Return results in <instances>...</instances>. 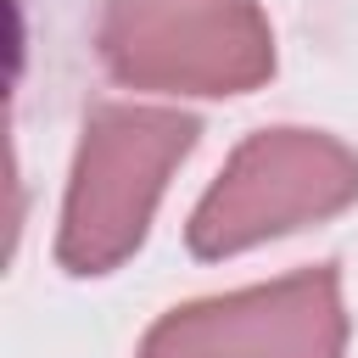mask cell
I'll list each match as a JSON object with an SVG mask.
<instances>
[{
  "instance_id": "obj_4",
  "label": "cell",
  "mask_w": 358,
  "mask_h": 358,
  "mask_svg": "<svg viewBox=\"0 0 358 358\" xmlns=\"http://www.w3.org/2000/svg\"><path fill=\"white\" fill-rule=\"evenodd\" d=\"M134 358H347L341 268L313 263L263 285L168 308Z\"/></svg>"
},
{
  "instance_id": "obj_1",
  "label": "cell",
  "mask_w": 358,
  "mask_h": 358,
  "mask_svg": "<svg viewBox=\"0 0 358 358\" xmlns=\"http://www.w3.org/2000/svg\"><path fill=\"white\" fill-rule=\"evenodd\" d=\"M196 140H201V117L179 106H134V101L95 106L84 117V134L67 168L56 263L90 280L134 257L145 246L168 173L196 151Z\"/></svg>"
},
{
  "instance_id": "obj_3",
  "label": "cell",
  "mask_w": 358,
  "mask_h": 358,
  "mask_svg": "<svg viewBox=\"0 0 358 358\" xmlns=\"http://www.w3.org/2000/svg\"><path fill=\"white\" fill-rule=\"evenodd\" d=\"M95 50L117 84L157 95H246L274 78L257 0H101Z\"/></svg>"
},
{
  "instance_id": "obj_2",
  "label": "cell",
  "mask_w": 358,
  "mask_h": 358,
  "mask_svg": "<svg viewBox=\"0 0 358 358\" xmlns=\"http://www.w3.org/2000/svg\"><path fill=\"white\" fill-rule=\"evenodd\" d=\"M358 201V151L324 129H252L185 224V246L207 263L263 246L274 235L324 224Z\"/></svg>"
}]
</instances>
